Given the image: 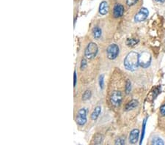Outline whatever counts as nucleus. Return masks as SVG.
<instances>
[{"instance_id": "nucleus-10", "label": "nucleus", "mask_w": 165, "mask_h": 145, "mask_svg": "<svg viewBox=\"0 0 165 145\" xmlns=\"http://www.w3.org/2000/svg\"><path fill=\"white\" fill-rule=\"evenodd\" d=\"M108 3L105 1L102 2L99 6V13L102 16H105L107 13H108Z\"/></svg>"}, {"instance_id": "nucleus-13", "label": "nucleus", "mask_w": 165, "mask_h": 145, "mask_svg": "<svg viewBox=\"0 0 165 145\" xmlns=\"http://www.w3.org/2000/svg\"><path fill=\"white\" fill-rule=\"evenodd\" d=\"M101 34H102V31H101V28H99V27H96L93 28V37H94L96 39H99V38H101Z\"/></svg>"}, {"instance_id": "nucleus-9", "label": "nucleus", "mask_w": 165, "mask_h": 145, "mask_svg": "<svg viewBox=\"0 0 165 145\" xmlns=\"http://www.w3.org/2000/svg\"><path fill=\"white\" fill-rule=\"evenodd\" d=\"M140 136V131L138 129H134L131 131L129 135V142L131 144H136Z\"/></svg>"}, {"instance_id": "nucleus-1", "label": "nucleus", "mask_w": 165, "mask_h": 145, "mask_svg": "<svg viewBox=\"0 0 165 145\" xmlns=\"http://www.w3.org/2000/svg\"><path fill=\"white\" fill-rule=\"evenodd\" d=\"M139 56H140V54L136 53V52H130L124 59L125 68L129 71H134V70H137L140 65Z\"/></svg>"}, {"instance_id": "nucleus-2", "label": "nucleus", "mask_w": 165, "mask_h": 145, "mask_svg": "<svg viewBox=\"0 0 165 145\" xmlns=\"http://www.w3.org/2000/svg\"><path fill=\"white\" fill-rule=\"evenodd\" d=\"M98 53V45L95 43H90L88 44L87 48H85V56L87 59H93L97 55Z\"/></svg>"}, {"instance_id": "nucleus-4", "label": "nucleus", "mask_w": 165, "mask_h": 145, "mask_svg": "<svg viewBox=\"0 0 165 145\" xmlns=\"http://www.w3.org/2000/svg\"><path fill=\"white\" fill-rule=\"evenodd\" d=\"M120 48L116 44H111L108 46L107 49V56L108 59L114 60L116 59L119 54Z\"/></svg>"}, {"instance_id": "nucleus-22", "label": "nucleus", "mask_w": 165, "mask_h": 145, "mask_svg": "<svg viewBox=\"0 0 165 145\" xmlns=\"http://www.w3.org/2000/svg\"><path fill=\"white\" fill-rule=\"evenodd\" d=\"M145 125H146V119L144 120V122H143V126H142V139L141 141H140V144L142 143V141L143 138H144V134H145Z\"/></svg>"}, {"instance_id": "nucleus-23", "label": "nucleus", "mask_w": 165, "mask_h": 145, "mask_svg": "<svg viewBox=\"0 0 165 145\" xmlns=\"http://www.w3.org/2000/svg\"><path fill=\"white\" fill-rule=\"evenodd\" d=\"M138 2V0H126V4L129 6H133L135 5L137 2Z\"/></svg>"}, {"instance_id": "nucleus-12", "label": "nucleus", "mask_w": 165, "mask_h": 145, "mask_svg": "<svg viewBox=\"0 0 165 145\" xmlns=\"http://www.w3.org/2000/svg\"><path fill=\"white\" fill-rule=\"evenodd\" d=\"M101 106H97V107H96L94 109V110H93V113H92L91 114V119L93 120H96L98 119V117H99V115H100V113H101Z\"/></svg>"}, {"instance_id": "nucleus-15", "label": "nucleus", "mask_w": 165, "mask_h": 145, "mask_svg": "<svg viewBox=\"0 0 165 145\" xmlns=\"http://www.w3.org/2000/svg\"><path fill=\"white\" fill-rule=\"evenodd\" d=\"M91 91L90 90H86L84 92L83 95H82V99L83 100H87L91 98Z\"/></svg>"}, {"instance_id": "nucleus-5", "label": "nucleus", "mask_w": 165, "mask_h": 145, "mask_svg": "<svg viewBox=\"0 0 165 145\" xmlns=\"http://www.w3.org/2000/svg\"><path fill=\"white\" fill-rule=\"evenodd\" d=\"M76 121L77 125H80V126H83L85 125V123L87 122V111L85 109L82 108L79 109L78 114H77Z\"/></svg>"}, {"instance_id": "nucleus-11", "label": "nucleus", "mask_w": 165, "mask_h": 145, "mask_svg": "<svg viewBox=\"0 0 165 145\" xmlns=\"http://www.w3.org/2000/svg\"><path fill=\"white\" fill-rule=\"evenodd\" d=\"M139 102L137 100H132L127 103L125 106V111H129L130 110L134 109L137 106H138Z\"/></svg>"}, {"instance_id": "nucleus-19", "label": "nucleus", "mask_w": 165, "mask_h": 145, "mask_svg": "<svg viewBox=\"0 0 165 145\" xmlns=\"http://www.w3.org/2000/svg\"><path fill=\"white\" fill-rule=\"evenodd\" d=\"M104 76H100V78H99V85H100V87L101 88V89H103L104 87Z\"/></svg>"}, {"instance_id": "nucleus-6", "label": "nucleus", "mask_w": 165, "mask_h": 145, "mask_svg": "<svg viewBox=\"0 0 165 145\" xmlns=\"http://www.w3.org/2000/svg\"><path fill=\"white\" fill-rule=\"evenodd\" d=\"M122 100H123V95L120 91H114L111 95V97H110L111 103L115 106H120L121 102H122Z\"/></svg>"}, {"instance_id": "nucleus-26", "label": "nucleus", "mask_w": 165, "mask_h": 145, "mask_svg": "<svg viewBox=\"0 0 165 145\" xmlns=\"http://www.w3.org/2000/svg\"><path fill=\"white\" fill-rule=\"evenodd\" d=\"M156 1L158 2H161V3H164L165 2V0H156Z\"/></svg>"}, {"instance_id": "nucleus-17", "label": "nucleus", "mask_w": 165, "mask_h": 145, "mask_svg": "<svg viewBox=\"0 0 165 145\" xmlns=\"http://www.w3.org/2000/svg\"><path fill=\"white\" fill-rule=\"evenodd\" d=\"M131 90V81L129 80H127L126 84V93L129 94L130 93Z\"/></svg>"}, {"instance_id": "nucleus-25", "label": "nucleus", "mask_w": 165, "mask_h": 145, "mask_svg": "<svg viewBox=\"0 0 165 145\" xmlns=\"http://www.w3.org/2000/svg\"><path fill=\"white\" fill-rule=\"evenodd\" d=\"M76 81H77L76 72L74 71V87H76Z\"/></svg>"}, {"instance_id": "nucleus-3", "label": "nucleus", "mask_w": 165, "mask_h": 145, "mask_svg": "<svg viewBox=\"0 0 165 145\" xmlns=\"http://www.w3.org/2000/svg\"><path fill=\"white\" fill-rule=\"evenodd\" d=\"M151 63V56L148 52H142L139 56V63L143 68H147L150 66Z\"/></svg>"}, {"instance_id": "nucleus-18", "label": "nucleus", "mask_w": 165, "mask_h": 145, "mask_svg": "<svg viewBox=\"0 0 165 145\" xmlns=\"http://www.w3.org/2000/svg\"><path fill=\"white\" fill-rule=\"evenodd\" d=\"M102 142V136H101L100 134H98L96 136V138L94 139V143L96 144H101Z\"/></svg>"}, {"instance_id": "nucleus-16", "label": "nucleus", "mask_w": 165, "mask_h": 145, "mask_svg": "<svg viewBox=\"0 0 165 145\" xmlns=\"http://www.w3.org/2000/svg\"><path fill=\"white\" fill-rule=\"evenodd\" d=\"M139 42V40L138 39H135V38H132V39H129L126 42L127 45L129 46H134L136 44L138 43Z\"/></svg>"}, {"instance_id": "nucleus-21", "label": "nucleus", "mask_w": 165, "mask_h": 145, "mask_svg": "<svg viewBox=\"0 0 165 145\" xmlns=\"http://www.w3.org/2000/svg\"><path fill=\"white\" fill-rule=\"evenodd\" d=\"M87 65V60H86V59H83L82 60V62H81V65H80L81 70H84V69L86 68Z\"/></svg>"}, {"instance_id": "nucleus-14", "label": "nucleus", "mask_w": 165, "mask_h": 145, "mask_svg": "<svg viewBox=\"0 0 165 145\" xmlns=\"http://www.w3.org/2000/svg\"><path fill=\"white\" fill-rule=\"evenodd\" d=\"M151 144L155 145H163L164 144V141L159 137H154L151 141Z\"/></svg>"}, {"instance_id": "nucleus-24", "label": "nucleus", "mask_w": 165, "mask_h": 145, "mask_svg": "<svg viewBox=\"0 0 165 145\" xmlns=\"http://www.w3.org/2000/svg\"><path fill=\"white\" fill-rule=\"evenodd\" d=\"M160 114L162 116L165 117V104H164L163 106H161L160 108Z\"/></svg>"}, {"instance_id": "nucleus-7", "label": "nucleus", "mask_w": 165, "mask_h": 145, "mask_svg": "<svg viewBox=\"0 0 165 145\" xmlns=\"http://www.w3.org/2000/svg\"><path fill=\"white\" fill-rule=\"evenodd\" d=\"M148 15H149V11L147 8H141L140 10L136 14L135 17H134V21L136 22L144 21L148 18Z\"/></svg>"}, {"instance_id": "nucleus-8", "label": "nucleus", "mask_w": 165, "mask_h": 145, "mask_svg": "<svg viewBox=\"0 0 165 145\" xmlns=\"http://www.w3.org/2000/svg\"><path fill=\"white\" fill-rule=\"evenodd\" d=\"M124 13V7L121 4H116L113 8V16L115 18H120Z\"/></svg>"}, {"instance_id": "nucleus-20", "label": "nucleus", "mask_w": 165, "mask_h": 145, "mask_svg": "<svg viewBox=\"0 0 165 145\" xmlns=\"http://www.w3.org/2000/svg\"><path fill=\"white\" fill-rule=\"evenodd\" d=\"M126 140L123 138H118L117 140L115 141V144H124Z\"/></svg>"}]
</instances>
